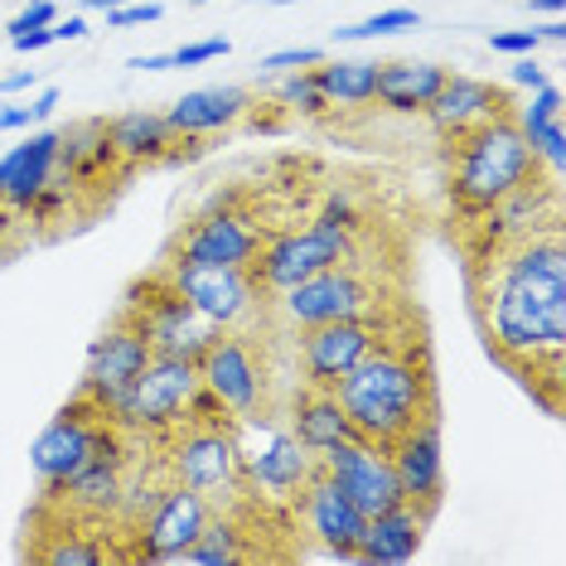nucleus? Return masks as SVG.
Here are the masks:
<instances>
[{"label":"nucleus","instance_id":"obj_28","mask_svg":"<svg viewBox=\"0 0 566 566\" xmlns=\"http://www.w3.org/2000/svg\"><path fill=\"white\" fill-rule=\"evenodd\" d=\"M319 97L329 107H368L378 93V63L368 59H319L311 69Z\"/></svg>","mask_w":566,"mask_h":566},{"label":"nucleus","instance_id":"obj_9","mask_svg":"<svg viewBox=\"0 0 566 566\" xmlns=\"http://www.w3.org/2000/svg\"><path fill=\"white\" fill-rule=\"evenodd\" d=\"M122 315L132 319V325L140 329V339L150 344V354H165V358H195L213 344L218 325L209 315H199L195 305L179 295L170 281H165L160 272L146 281V286H136L132 295H126Z\"/></svg>","mask_w":566,"mask_h":566},{"label":"nucleus","instance_id":"obj_2","mask_svg":"<svg viewBox=\"0 0 566 566\" xmlns=\"http://www.w3.org/2000/svg\"><path fill=\"white\" fill-rule=\"evenodd\" d=\"M344 417L354 421V436H364L373 446H392L427 421L436 407V373H431V354L421 339H388L378 344L349 378L334 388Z\"/></svg>","mask_w":566,"mask_h":566},{"label":"nucleus","instance_id":"obj_46","mask_svg":"<svg viewBox=\"0 0 566 566\" xmlns=\"http://www.w3.org/2000/svg\"><path fill=\"white\" fill-rule=\"evenodd\" d=\"M15 218H20V213H10V209H6V203H0V242H6V238H10V228H15Z\"/></svg>","mask_w":566,"mask_h":566},{"label":"nucleus","instance_id":"obj_35","mask_svg":"<svg viewBox=\"0 0 566 566\" xmlns=\"http://www.w3.org/2000/svg\"><path fill=\"white\" fill-rule=\"evenodd\" d=\"M228 40H199V44H179L170 49V69H199V63H213V59H223L228 54Z\"/></svg>","mask_w":566,"mask_h":566},{"label":"nucleus","instance_id":"obj_39","mask_svg":"<svg viewBox=\"0 0 566 566\" xmlns=\"http://www.w3.org/2000/svg\"><path fill=\"white\" fill-rule=\"evenodd\" d=\"M489 44H494V54H537V44H543V34L537 30H509V34H489Z\"/></svg>","mask_w":566,"mask_h":566},{"label":"nucleus","instance_id":"obj_38","mask_svg":"<svg viewBox=\"0 0 566 566\" xmlns=\"http://www.w3.org/2000/svg\"><path fill=\"white\" fill-rule=\"evenodd\" d=\"M319 59H325L319 49H276V54L262 59V69L266 73H291V69H315Z\"/></svg>","mask_w":566,"mask_h":566},{"label":"nucleus","instance_id":"obj_31","mask_svg":"<svg viewBox=\"0 0 566 566\" xmlns=\"http://www.w3.org/2000/svg\"><path fill=\"white\" fill-rule=\"evenodd\" d=\"M402 30H421V15L407 6L397 10H378V15L358 20V24H339L334 30V44H354V40H378V34H402Z\"/></svg>","mask_w":566,"mask_h":566},{"label":"nucleus","instance_id":"obj_22","mask_svg":"<svg viewBox=\"0 0 566 566\" xmlns=\"http://www.w3.org/2000/svg\"><path fill=\"white\" fill-rule=\"evenodd\" d=\"M59 140L63 132H30L15 150L0 156V203L10 213H24L30 199L59 175Z\"/></svg>","mask_w":566,"mask_h":566},{"label":"nucleus","instance_id":"obj_18","mask_svg":"<svg viewBox=\"0 0 566 566\" xmlns=\"http://www.w3.org/2000/svg\"><path fill=\"white\" fill-rule=\"evenodd\" d=\"M397 484H402V499L417 509H427L436 518L446 499V450H441V411H431L427 421H417L402 441L388 446Z\"/></svg>","mask_w":566,"mask_h":566},{"label":"nucleus","instance_id":"obj_1","mask_svg":"<svg viewBox=\"0 0 566 566\" xmlns=\"http://www.w3.org/2000/svg\"><path fill=\"white\" fill-rule=\"evenodd\" d=\"M474 315H480L489 354L533 388L547 378L562 382L566 358V242L562 228H527V233L484 242L470 272Z\"/></svg>","mask_w":566,"mask_h":566},{"label":"nucleus","instance_id":"obj_44","mask_svg":"<svg viewBox=\"0 0 566 566\" xmlns=\"http://www.w3.org/2000/svg\"><path fill=\"white\" fill-rule=\"evenodd\" d=\"M34 83H40V69H20V73H10V78H0V97H10V93H30Z\"/></svg>","mask_w":566,"mask_h":566},{"label":"nucleus","instance_id":"obj_49","mask_svg":"<svg viewBox=\"0 0 566 566\" xmlns=\"http://www.w3.org/2000/svg\"><path fill=\"white\" fill-rule=\"evenodd\" d=\"M189 6H209V0H189Z\"/></svg>","mask_w":566,"mask_h":566},{"label":"nucleus","instance_id":"obj_20","mask_svg":"<svg viewBox=\"0 0 566 566\" xmlns=\"http://www.w3.org/2000/svg\"><path fill=\"white\" fill-rule=\"evenodd\" d=\"M107 140H112V156H117L122 175L140 170V165H165V160H179L189 156L195 160L203 150V140H179L170 132V122H165V112H117V117L107 122Z\"/></svg>","mask_w":566,"mask_h":566},{"label":"nucleus","instance_id":"obj_21","mask_svg":"<svg viewBox=\"0 0 566 566\" xmlns=\"http://www.w3.org/2000/svg\"><path fill=\"white\" fill-rule=\"evenodd\" d=\"M509 112H513V102H509L504 87H494L484 78H465V73H450L421 117L431 122L436 136L460 140V136H470L474 126H484L494 117H509Z\"/></svg>","mask_w":566,"mask_h":566},{"label":"nucleus","instance_id":"obj_6","mask_svg":"<svg viewBox=\"0 0 566 566\" xmlns=\"http://www.w3.org/2000/svg\"><path fill=\"white\" fill-rule=\"evenodd\" d=\"M238 455H242V484L252 499H272V504H295L301 489L311 484L319 460L291 436V427L266 421V411L233 421Z\"/></svg>","mask_w":566,"mask_h":566},{"label":"nucleus","instance_id":"obj_17","mask_svg":"<svg viewBox=\"0 0 566 566\" xmlns=\"http://www.w3.org/2000/svg\"><path fill=\"white\" fill-rule=\"evenodd\" d=\"M262 223L252 213L238 209H218L203 213L179 233L170 262H195V266H252L256 252H262Z\"/></svg>","mask_w":566,"mask_h":566},{"label":"nucleus","instance_id":"obj_48","mask_svg":"<svg viewBox=\"0 0 566 566\" xmlns=\"http://www.w3.org/2000/svg\"><path fill=\"white\" fill-rule=\"evenodd\" d=\"M87 10H117V6H132V0H83Z\"/></svg>","mask_w":566,"mask_h":566},{"label":"nucleus","instance_id":"obj_23","mask_svg":"<svg viewBox=\"0 0 566 566\" xmlns=\"http://www.w3.org/2000/svg\"><path fill=\"white\" fill-rule=\"evenodd\" d=\"M427 527H431V513L417 509V504H397L388 513H373V518L364 523L354 562H368V566L411 562L421 552V543H427Z\"/></svg>","mask_w":566,"mask_h":566},{"label":"nucleus","instance_id":"obj_3","mask_svg":"<svg viewBox=\"0 0 566 566\" xmlns=\"http://www.w3.org/2000/svg\"><path fill=\"white\" fill-rule=\"evenodd\" d=\"M450 146H455V156H450V203L465 218H484L489 209L518 195L523 185H533L537 170H543V160L533 156V146L523 140L513 117L474 126L470 136L450 140Z\"/></svg>","mask_w":566,"mask_h":566},{"label":"nucleus","instance_id":"obj_40","mask_svg":"<svg viewBox=\"0 0 566 566\" xmlns=\"http://www.w3.org/2000/svg\"><path fill=\"white\" fill-rule=\"evenodd\" d=\"M319 218H329V223H344V228H358V209H354V199L344 195V189H334V195L325 199Z\"/></svg>","mask_w":566,"mask_h":566},{"label":"nucleus","instance_id":"obj_4","mask_svg":"<svg viewBox=\"0 0 566 566\" xmlns=\"http://www.w3.org/2000/svg\"><path fill=\"white\" fill-rule=\"evenodd\" d=\"M195 397H199V368L189 364V358L156 354L146 364V373L107 407V421L122 436H156V441H170V436L195 417Z\"/></svg>","mask_w":566,"mask_h":566},{"label":"nucleus","instance_id":"obj_41","mask_svg":"<svg viewBox=\"0 0 566 566\" xmlns=\"http://www.w3.org/2000/svg\"><path fill=\"white\" fill-rule=\"evenodd\" d=\"M513 83H523L527 93H533V87H543V83H552V78H547V69H537L533 54H523L518 63H513Z\"/></svg>","mask_w":566,"mask_h":566},{"label":"nucleus","instance_id":"obj_7","mask_svg":"<svg viewBox=\"0 0 566 566\" xmlns=\"http://www.w3.org/2000/svg\"><path fill=\"white\" fill-rule=\"evenodd\" d=\"M286 315L291 329H311V325H329V319H378L388 315L382 286L358 272V262H339L325 272L295 281L291 291L272 295Z\"/></svg>","mask_w":566,"mask_h":566},{"label":"nucleus","instance_id":"obj_36","mask_svg":"<svg viewBox=\"0 0 566 566\" xmlns=\"http://www.w3.org/2000/svg\"><path fill=\"white\" fill-rule=\"evenodd\" d=\"M54 20H59V6H54V0H30V6H24L20 15L6 24V30H10V40H15V34H30V30H49Z\"/></svg>","mask_w":566,"mask_h":566},{"label":"nucleus","instance_id":"obj_24","mask_svg":"<svg viewBox=\"0 0 566 566\" xmlns=\"http://www.w3.org/2000/svg\"><path fill=\"white\" fill-rule=\"evenodd\" d=\"M252 107V93L242 87H195L165 112L170 132L179 140H203V136H218V132H233V126L248 117Z\"/></svg>","mask_w":566,"mask_h":566},{"label":"nucleus","instance_id":"obj_32","mask_svg":"<svg viewBox=\"0 0 566 566\" xmlns=\"http://www.w3.org/2000/svg\"><path fill=\"white\" fill-rule=\"evenodd\" d=\"M276 102H281V107H291V112H301V117H325V112H329V102L319 97V87H315V78H311V69H291V73H281Z\"/></svg>","mask_w":566,"mask_h":566},{"label":"nucleus","instance_id":"obj_37","mask_svg":"<svg viewBox=\"0 0 566 566\" xmlns=\"http://www.w3.org/2000/svg\"><path fill=\"white\" fill-rule=\"evenodd\" d=\"M160 15H165V10L156 6V0H132V6L107 10V24H112V30H132V24H156Z\"/></svg>","mask_w":566,"mask_h":566},{"label":"nucleus","instance_id":"obj_30","mask_svg":"<svg viewBox=\"0 0 566 566\" xmlns=\"http://www.w3.org/2000/svg\"><path fill=\"white\" fill-rule=\"evenodd\" d=\"M189 566H238L248 562V547H242V527L228 518V513H213L203 523V533L195 537V547L185 552Z\"/></svg>","mask_w":566,"mask_h":566},{"label":"nucleus","instance_id":"obj_13","mask_svg":"<svg viewBox=\"0 0 566 566\" xmlns=\"http://www.w3.org/2000/svg\"><path fill=\"white\" fill-rule=\"evenodd\" d=\"M213 513L218 509L203 494H195L189 484L165 480L156 504L140 513V523L132 527L136 557H146V562H185V552L195 547V537L203 533V523H209Z\"/></svg>","mask_w":566,"mask_h":566},{"label":"nucleus","instance_id":"obj_27","mask_svg":"<svg viewBox=\"0 0 566 566\" xmlns=\"http://www.w3.org/2000/svg\"><path fill=\"white\" fill-rule=\"evenodd\" d=\"M513 126L523 132V140L533 146V156L547 165V170H562V156H566V132H562V87L557 83H543L533 87V97L523 107L509 112Z\"/></svg>","mask_w":566,"mask_h":566},{"label":"nucleus","instance_id":"obj_45","mask_svg":"<svg viewBox=\"0 0 566 566\" xmlns=\"http://www.w3.org/2000/svg\"><path fill=\"white\" fill-rule=\"evenodd\" d=\"M537 34H543V40H552V44H562V40H566V24H562V20H547Z\"/></svg>","mask_w":566,"mask_h":566},{"label":"nucleus","instance_id":"obj_29","mask_svg":"<svg viewBox=\"0 0 566 566\" xmlns=\"http://www.w3.org/2000/svg\"><path fill=\"white\" fill-rule=\"evenodd\" d=\"M59 170L69 179H97L107 170H122L117 156H112L107 140V122H78L69 126L59 140Z\"/></svg>","mask_w":566,"mask_h":566},{"label":"nucleus","instance_id":"obj_12","mask_svg":"<svg viewBox=\"0 0 566 566\" xmlns=\"http://www.w3.org/2000/svg\"><path fill=\"white\" fill-rule=\"evenodd\" d=\"M388 344V315L378 319H329L301 329V378L305 388H339L364 358Z\"/></svg>","mask_w":566,"mask_h":566},{"label":"nucleus","instance_id":"obj_19","mask_svg":"<svg viewBox=\"0 0 566 566\" xmlns=\"http://www.w3.org/2000/svg\"><path fill=\"white\" fill-rule=\"evenodd\" d=\"M295 509H301L305 533H311L315 543L329 552V557H339V562H354L358 557V537H364V523L368 518L358 513V504L329 480L325 470L311 474V484L301 489Z\"/></svg>","mask_w":566,"mask_h":566},{"label":"nucleus","instance_id":"obj_25","mask_svg":"<svg viewBox=\"0 0 566 566\" xmlns=\"http://www.w3.org/2000/svg\"><path fill=\"white\" fill-rule=\"evenodd\" d=\"M291 436L319 460L325 450L354 441V421L344 417L334 388H305L301 397H295V407H291Z\"/></svg>","mask_w":566,"mask_h":566},{"label":"nucleus","instance_id":"obj_47","mask_svg":"<svg viewBox=\"0 0 566 566\" xmlns=\"http://www.w3.org/2000/svg\"><path fill=\"white\" fill-rule=\"evenodd\" d=\"M566 0H533V10H543V15H562Z\"/></svg>","mask_w":566,"mask_h":566},{"label":"nucleus","instance_id":"obj_5","mask_svg":"<svg viewBox=\"0 0 566 566\" xmlns=\"http://www.w3.org/2000/svg\"><path fill=\"white\" fill-rule=\"evenodd\" d=\"M170 480L189 484L195 494H203L213 509H233L248 484H242V455H238V436L233 421L218 417H195L170 436Z\"/></svg>","mask_w":566,"mask_h":566},{"label":"nucleus","instance_id":"obj_14","mask_svg":"<svg viewBox=\"0 0 566 566\" xmlns=\"http://www.w3.org/2000/svg\"><path fill=\"white\" fill-rule=\"evenodd\" d=\"M102 427H107V411L93 407L87 397H73V402L63 407L40 436H34L30 465H34V474H40V484L49 489V494H54L73 470H83L87 460H93Z\"/></svg>","mask_w":566,"mask_h":566},{"label":"nucleus","instance_id":"obj_43","mask_svg":"<svg viewBox=\"0 0 566 566\" xmlns=\"http://www.w3.org/2000/svg\"><path fill=\"white\" fill-rule=\"evenodd\" d=\"M20 49V54H40V49H49L54 44V24H49V30H30V34H15V40H10Z\"/></svg>","mask_w":566,"mask_h":566},{"label":"nucleus","instance_id":"obj_8","mask_svg":"<svg viewBox=\"0 0 566 566\" xmlns=\"http://www.w3.org/2000/svg\"><path fill=\"white\" fill-rule=\"evenodd\" d=\"M339 262H358L354 228L315 218V223L301 228V233L266 238L262 252H256V262H252V276H256V286L266 291V301H272V295L291 291L295 281L325 272V266H339Z\"/></svg>","mask_w":566,"mask_h":566},{"label":"nucleus","instance_id":"obj_16","mask_svg":"<svg viewBox=\"0 0 566 566\" xmlns=\"http://www.w3.org/2000/svg\"><path fill=\"white\" fill-rule=\"evenodd\" d=\"M150 358L156 354H150V344L140 339V329L126 315H117L107 329H102V339H93V349H87L78 397H87L93 407L107 411L140 378V373H146Z\"/></svg>","mask_w":566,"mask_h":566},{"label":"nucleus","instance_id":"obj_10","mask_svg":"<svg viewBox=\"0 0 566 566\" xmlns=\"http://www.w3.org/2000/svg\"><path fill=\"white\" fill-rule=\"evenodd\" d=\"M195 368H199V392L228 421L266 411V368L242 329H218L209 349L195 358Z\"/></svg>","mask_w":566,"mask_h":566},{"label":"nucleus","instance_id":"obj_26","mask_svg":"<svg viewBox=\"0 0 566 566\" xmlns=\"http://www.w3.org/2000/svg\"><path fill=\"white\" fill-rule=\"evenodd\" d=\"M446 78L450 69H441V63H378V93H373V102H382L397 117H421Z\"/></svg>","mask_w":566,"mask_h":566},{"label":"nucleus","instance_id":"obj_33","mask_svg":"<svg viewBox=\"0 0 566 566\" xmlns=\"http://www.w3.org/2000/svg\"><path fill=\"white\" fill-rule=\"evenodd\" d=\"M54 112H59V87H44L24 107H0V132H30V126L49 122Z\"/></svg>","mask_w":566,"mask_h":566},{"label":"nucleus","instance_id":"obj_11","mask_svg":"<svg viewBox=\"0 0 566 566\" xmlns=\"http://www.w3.org/2000/svg\"><path fill=\"white\" fill-rule=\"evenodd\" d=\"M160 276L195 305L199 315H209L218 329H242L256 311H266V291L256 286L252 266H195V262H165Z\"/></svg>","mask_w":566,"mask_h":566},{"label":"nucleus","instance_id":"obj_15","mask_svg":"<svg viewBox=\"0 0 566 566\" xmlns=\"http://www.w3.org/2000/svg\"><path fill=\"white\" fill-rule=\"evenodd\" d=\"M319 470H325L329 480L354 499L364 518L407 504L402 484H397V470H392L388 446H373V441H364V436H354V441L325 450V455H319Z\"/></svg>","mask_w":566,"mask_h":566},{"label":"nucleus","instance_id":"obj_42","mask_svg":"<svg viewBox=\"0 0 566 566\" xmlns=\"http://www.w3.org/2000/svg\"><path fill=\"white\" fill-rule=\"evenodd\" d=\"M78 40H87V20L83 15L54 20V44H78Z\"/></svg>","mask_w":566,"mask_h":566},{"label":"nucleus","instance_id":"obj_34","mask_svg":"<svg viewBox=\"0 0 566 566\" xmlns=\"http://www.w3.org/2000/svg\"><path fill=\"white\" fill-rule=\"evenodd\" d=\"M40 562H49V566H102V562H107V547H102V543H83V537L63 533L59 547L40 552Z\"/></svg>","mask_w":566,"mask_h":566}]
</instances>
